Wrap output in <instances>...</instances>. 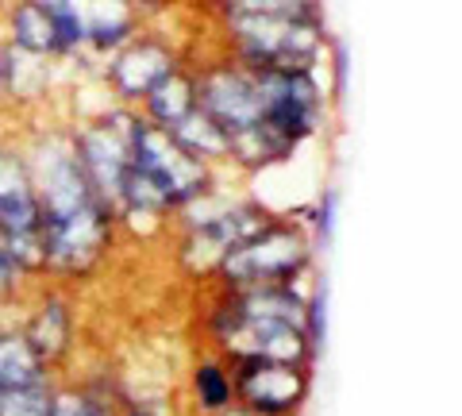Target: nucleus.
Returning a JSON list of instances; mask_svg holds the SVG:
<instances>
[{"instance_id": "obj_1", "label": "nucleus", "mask_w": 462, "mask_h": 416, "mask_svg": "<svg viewBox=\"0 0 462 416\" xmlns=\"http://www.w3.org/2000/svg\"><path fill=\"white\" fill-rule=\"evenodd\" d=\"M132 143V170L124 178V190L143 200H185L200 193L205 166L166 127H135Z\"/></svg>"}, {"instance_id": "obj_5", "label": "nucleus", "mask_w": 462, "mask_h": 416, "mask_svg": "<svg viewBox=\"0 0 462 416\" xmlns=\"http://www.w3.org/2000/svg\"><path fill=\"white\" fill-rule=\"evenodd\" d=\"M35 385V355L20 339L0 343V393L5 390H27Z\"/></svg>"}, {"instance_id": "obj_4", "label": "nucleus", "mask_w": 462, "mask_h": 416, "mask_svg": "<svg viewBox=\"0 0 462 416\" xmlns=\"http://www.w3.org/2000/svg\"><path fill=\"white\" fill-rule=\"evenodd\" d=\"M0 227L12 236H32L39 227V205L32 197L23 170L16 159L0 154Z\"/></svg>"}, {"instance_id": "obj_3", "label": "nucleus", "mask_w": 462, "mask_h": 416, "mask_svg": "<svg viewBox=\"0 0 462 416\" xmlns=\"http://www.w3.org/2000/svg\"><path fill=\"white\" fill-rule=\"evenodd\" d=\"M300 258H305V243H300V236L266 232L263 239L231 251L227 274H236L239 282H251V285H266L270 278H285L289 270H297Z\"/></svg>"}, {"instance_id": "obj_7", "label": "nucleus", "mask_w": 462, "mask_h": 416, "mask_svg": "<svg viewBox=\"0 0 462 416\" xmlns=\"http://www.w3.org/2000/svg\"><path fill=\"white\" fill-rule=\"evenodd\" d=\"M197 390H200V405L205 409H224L231 401V382L216 366H200L197 370Z\"/></svg>"}, {"instance_id": "obj_10", "label": "nucleus", "mask_w": 462, "mask_h": 416, "mask_svg": "<svg viewBox=\"0 0 462 416\" xmlns=\"http://www.w3.org/2000/svg\"><path fill=\"white\" fill-rule=\"evenodd\" d=\"M132 416H151V412H132Z\"/></svg>"}, {"instance_id": "obj_2", "label": "nucleus", "mask_w": 462, "mask_h": 416, "mask_svg": "<svg viewBox=\"0 0 462 416\" xmlns=\"http://www.w3.org/2000/svg\"><path fill=\"white\" fill-rule=\"evenodd\" d=\"M236 390L243 405L263 416H282L297 409V401L305 397V374L289 363H270V358H243Z\"/></svg>"}, {"instance_id": "obj_9", "label": "nucleus", "mask_w": 462, "mask_h": 416, "mask_svg": "<svg viewBox=\"0 0 462 416\" xmlns=\"http://www.w3.org/2000/svg\"><path fill=\"white\" fill-rule=\"evenodd\" d=\"M8 270H12V254H8L5 247H0V285L8 282Z\"/></svg>"}, {"instance_id": "obj_8", "label": "nucleus", "mask_w": 462, "mask_h": 416, "mask_svg": "<svg viewBox=\"0 0 462 416\" xmlns=\"http://www.w3.org/2000/svg\"><path fill=\"white\" fill-rule=\"evenodd\" d=\"M51 416H100L93 401L85 397H58L51 405Z\"/></svg>"}, {"instance_id": "obj_6", "label": "nucleus", "mask_w": 462, "mask_h": 416, "mask_svg": "<svg viewBox=\"0 0 462 416\" xmlns=\"http://www.w3.org/2000/svg\"><path fill=\"white\" fill-rule=\"evenodd\" d=\"M0 416H51V401L42 390H5L0 393Z\"/></svg>"}]
</instances>
